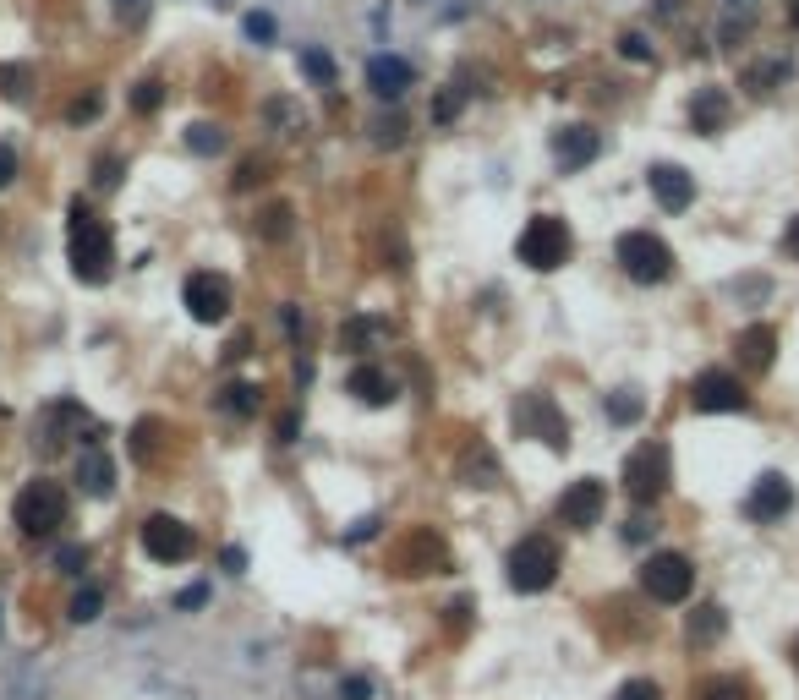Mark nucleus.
Returning a JSON list of instances; mask_svg holds the SVG:
<instances>
[{
  "label": "nucleus",
  "instance_id": "obj_4",
  "mask_svg": "<svg viewBox=\"0 0 799 700\" xmlns=\"http://www.w3.org/2000/svg\"><path fill=\"white\" fill-rule=\"evenodd\" d=\"M570 225H564L559 214H537L526 230H520V263L526 268H537V274H553V268H564L570 263Z\"/></svg>",
  "mask_w": 799,
  "mask_h": 700
},
{
  "label": "nucleus",
  "instance_id": "obj_33",
  "mask_svg": "<svg viewBox=\"0 0 799 700\" xmlns=\"http://www.w3.org/2000/svg\"><path fill=\"white\" fill-rule=\"evenodd\" d=\"M789 72H794L789 61H767V66H750V77H745V83H750V93H772V83H783Z\"/></svg>",
  "mask_w": 799,
  "mask_h": 700
},
{
  "label": "nucleus",
  "instance_id": "obj_42",
  "mask_svg": "<svg viewBox=\"0 0 799 700\" xmlns=\"http://www.w3.org/2000/svg\"><path fill=\"white\" fill-rule=\"evenodd\" d=\"M619 55H624V61H652V44H646V33H619Z\"/></svg>",
  "mask_w": 799,
  "mask_h": 700
},
{
  "label": "nucleus",
  "instance_id": "obj_23",
  "mask_svg": "<svg viewBox=\"0 0 799 700\" xmlns=\"http://www.w3.org/2000/svg\"><path fill=\"white\" fill-rule=\"evenodd\" d=\"M690 126H696L701 137L723 132L728 126V93L723 88H696V99H690Z\"/></svg>",
  "mask_w": 799,
  "mask_h": 700
},
{
  "label": "nucleus",
  "instance_id": "obj_6",
  "mask_svg": "<svg viewBox=\"0 0 799 700\" xmlns=\"http://www.w3.org/2000/svg\"><path fill=\"white\" fill-rule=\"evenodd\" d=\"M619 268L635 279V285H663L674 274V252H668L663 236L652 230H624L619 236Z\"/></svg>",
  "mask_w": 799,
  "mask_h": 700
},
{
  "label": "nucleus",
  "instance_id": "obj_9",
  "mask_svg": "<svg viewBox=\"0 0 799 700\" xmlns=\"http://www.w3.org/2000/svg\"><path fill=\"white\" fill-rule=\"evenodd\" d=\"M515 427L526 438H542L548 449H570V422H564V411L548 400V394H520Z\"/></svg>",
  "mask_w": 799,
  "mask_h": 700
},
{
  "label": "nucleus",
  "instance_id": "obj_15",
  "mask_svg": "<svg viewBox=\"0 0 799 700\" xmlns=\"http://www.w3.org/2000/svg\"><path fill=\"white\" fill-rule=\"evenodd\" d=\"M597 154H602V132H592V126H559V132H553V165L564 175L586 170Z\"/></svg>",
  "mask_w": 799,
  "mask_h": 700
},
{
  "label": "nucleus",
  "instance_id": "obj_50",
  "mask_svg": "<svg viewBox=\"0 0 799 700\" xmlns=\"http://www.w3.org/2000/svg\"><path fill=\"white\" fill-rule=\"evenodd\" d=\"M225 569H230V575H241V569H247V553H241V547H225Z\"/></svg>",
  "mask_w": 799,
  "mask_h": 700
},
{
  "label": "nucleus",
  "instance_id": "obj_22",
  "mask_svg": "<svg viewBox=\"0 0 799 700\" xmlns=\"http://www.w3.org/2000/svg\"><path fill=\"white\" fill-rule=\"evenodd\" d=\"M345 394H356L362 405H389L395 400V378H389L384 367H373V361H362V367L345 378Z\"/></svg>",
  "mask_w": 799,
  "mask_h": 700
},
{
  "label": "nucleus",
  "instance_id": "obj_2",
  "mask_svg": "<svg viewBox=\"0 0 799 700\" xmlns=\"http://www.w3.org/2000/svg\"><path fill=\"white\" fill-rule=\"evenodd\" d=\"M66 487L50 482V476H33L28 487L17 493V504H11V520L22 525V536H50L66 525Z\"/></svg>",
  "mask_w": 799,
  "mask_h": 700
},
{
  "label": "nucleus",
  "instance_id": "obj_19",
  "mask_svg": "<svg viewBox=\"0 0 799 700\" xmlns=\"http://www.w3.org/2000/svg\"><path fill=\"white\" fill-rule=\"evenodd\" d=\"M263 126H269L274 137H301L312 126L307 104L291 99V93H274V99H263Z\"/></svg>",
  "mask_w": 799,
  "mask_h": 700
},
{
  "label": "nucleus",
  "instance_id": "obj_43",
  "mask_svg": "<svg viewBox=\"0 0 799 700\" xmlns=\"http://www.w3.org/2000/svg\"><path fill=\"white\" fill-rule=\"evenodd\" d=\"M263 175H269V159H247V165L236 170V192H252V186H258Z\"/></svg>",
  "mask_w": 799,
  "mask_h": 700
},
{
  "label": "nucleus",
  "instance_id": "obj_34",
  "mask_svg": "<svg viewBox=\"0 0 799 700\" xmlns=\"http://www.w3.org/2000/svg\"><path fill=\"white\" fill-rule=\"evenodd\" d=\"M187 148H192V154H219V148H225V132L208 126V121H198V126H187Z\"/></svg>",
  "mask_w": 799,
  "mask_h": 700
},
{
  "label": "nucleus",
  "instance_id": "obj_44",
  "mask_svg": "<svg viewBox=\"0 0 799 700\" xmlns=\"http://www.w3.org/2000/svg\"><path fill=\"white\" fill-rule=\"evenodd\" d=\"M340 700H373V679H362V673H345V679H340Z\"/></svg>",
  "mask_w": 799,
  "mask_h": 700
},
{
  "label": "nucleus",
  "instance_id": "obj_24",
  "mask_svg": "<svg viewBox=\"0 0 799 700\" xmlns=\"http://www.w3.org/2000/svg\"><path fill=\"white\" fill-rule=\"evenodd\" d=\"M400 569H405V575H427V569H449L444 542H438L433 531H416V536H411V547L400 553Z\"/></svg>",
  "mask_w": 799,
  "mask_h": 700
},
{
  "label": "nucleus",
  "instance_id": "obj_26",
  "mask_svg": "<svg viewBox=\"0 0 799 700\" xmlns=\"http://www.w3.org/2000/svg\"><path fill=\"white\" fill-rule=\"evenodd\" d=\"M723 629H728V613L717 602H706V608L690 613V646H712V640H723Z\"/></svg>",
  "mask_w": 799,
  "mask_h": 700
},
{
  "label": "nucleus",
  "instance_id": "obj_25",
  "mask_svg": "<svg viewBox=\"0 0 799 700\" xmlns=\"http://www.w3.org/2000/svg\"><path fill=\"white\" fill-rule=\"evenodd\" d=\"M460 476H466L471 487H493L499 482V454L488 449V443H466V454H460Z\"/></svg>",
  "mask_w": 799,
  "mask_h": 700
},
{
  "label": "nucleus",
  "instance_id": "obj_13",
  "mask_svg": "<svg viewBox=\"0 0 799 700\" xmlns=\"http://www.w3.org/2000/svg\"><path fill=\"white\" fill-rule=\"evenodd\" d=\"M789 509H794V482H789V476H778V471H767L756 487H750V498H745V515L756 525H778Z\"/></svg>",
  "mask_w": 799,
  "mask_h": 700
},
{
  "label": "nucleus",
  "instance_id": "obj_12",
  "mask_svg": "<svg viewBox=\"0 0 799 700\" xmlns=\"http://www.w3.org/2000/svg\"><path fill=\"white\" fill-rule=\"evenodd\" d=\"M602 509H608V487L597 482V476H581V482H570L564 487V498H559V525H570V531H592V525L602 520Z\"/></svg>",
  "mask_w": 799,
  "mask_h": 700
},
{
  "label": "nucleus",
  "instance_id": "obj_28",
  "mask_svg": "<svg viewBox=\"0 0 799 700\" xmlns=\"http://www.w3.org/2000/svg\"><path fill=\"white\" fill-rule=\"evenodd\" d=\"M219 405H225L230 416H258L263 411V389H258V383H230Z\"/></svg>",
  "mask_w": 799,
  "mask_h": 700
},
{
  "label": "nucleus",
  "instance_id": "obj_20",
  "mask_svg": "<svg viewBox=\"0 0 799 700\" xmlns=\"http://www.w3.org/2000/svg\"><path fill=\"white\" fill-rule=\"evenodd\" d=\"M77 482H83L88 498H110L115 493V460L99 449V443H88V449L77 454Z\"/></svg>",
  "mask_w": 799,
  "mask_h": 700
},
{
  "label": "nucleus",
  "instance_id": "obj_27",
  "mask_svg": "<svg viewBox=\"0 0 799 700\" xmlns=\"http://www.w3.org/2000/svg\"><path fill=\"white\" fill-rule=\"evenodd\" d=\"M291 219H296L291 203H269V208L258 214V236H263V241H291V230H296Z\"/></svg>",
  "mask_w": 799,
  "mask_h": 700
},
{
  "label": "nucleus",
  "instance_id": "obj_35",
  "mask_svg": "<svg viewBox=\"0 0 799 700\" xmlns=\"http://www.w3.org/2000/svg\"><path fill=\"white\" fill-rule=\"evenodd\" d=\"M159 104H165V83H159V77H148V83L132 88V110H137V115H154Z\"/></svg>",
  "mask_w": 799,
  "mask_h": 700
},
{
  "label": "nucleus",
  "instance_id": "obj_31",
  "mask_svg": "<svg viewBox=\"0 0 799 700\" xmlns=\"http://www.w3.org/2000/svg\"><path fill=\"white\" fill-rule=\"evenodd\" d=\"M104 613V591L99 586H83L72 597V608H66V618H72V624H94V618Z\"/></svg>",
  "mask_w": 799,
  "mask_h": 700
},
{
  "label": "nucleus",
  "instance_id": "obj_32",
  "mask_svg": "<svg viewBox=\"0 0 799 700\" xmlns=\"http://www.w3.org/2000/svg\"><path fill=\"white\" fill-rule=\"evenodd\" d=\"M641 411H646V405H641V394H635V389L608 394V416H613L619 427H624V422H641Z\"/></svg>",
  "mask_w": 799,
  "mask_h": 700
},
{
  "label": "nucleus",
  "instance_id": "obj_39",
  "mask_svg": "<svg viewBox=\"0 0 799 700\" xmlns=\"http://www.w3.org/2000/svg\"><path fill=\"white\" fill-rule=\"evenodd\" d=\"M55 569H61V575H83V569H88V547L83 542L61 547V553H55Z\"/></svg>",
  "mask_w": 799,
  "mask_h": 700
},
{
  "label": "nucleus",
  "instance_id": "obj_14",
  "mask_svg": "<svg viewBox=\"0 0 799 700\" xmlns=\"http://www.w3.org/2000/svg\"><path fill=\"white\" fill-rule=\"evenodd\" d=\"M181 301H187V312L198 323H225L230 318V285L219 274H192L187 290H181Z\"/></svg>",
  "mask_w": 799,
  "mask_h": 700
},
{
  "label": "nucleus",
  "instance_id": "obj_46",
  "mask_svg": "<svg viewBox=\"0 0 799 700\" xmlns=\"http://www.w3.org/2000/svg\"><path fill=\"white\" fill-rule=\"evenodd\" d=\"M247 39H274V17H269V11H252V17H247Z\"/></svg>",
  "mask_w": 799,
  "mask_h": 700
},
{
  "label": "nucleus",
  "instance_id": "obj_41",
  "mask_svg": "<svg viewBox=\"0 0 799 700\" xmlns=\"http://www.w3.org/2000/svg\"><path fill=\"white\" fill-rule=\"evenodd\" d=\"M613 700H663V690H657L652 679H630V684H619V690H613Z\"/></svg>",
  "mask_w": 799,
  "mask_h": 700
},
{
  "label": "nucleus",
  "instance_id": "obj_40",
  "mask_svg": "<svg viewBox=\"0 0 799 700\" xmlns=\"http://www.w3.org/2000/svg\"><path fill=\"white\" fill-rule=\"evenodd\" d=\"M154 433H159L154 416H143V422L132 427V454H137V460H148V454H154Z\"/></svg>",
  "mask_w": 799,
  "mask_h": 700
},
{
  "label": "nucleus",
  "instance_id": "obj_54",
  "mask_svg": "<svg viewBox=\"0 0 799 700\" xmlns=\"http://www.w3.org/2000/svg\"><path fill=\"white\" fill-rule=\"evenodd\" d=\"M789 22H794V28H799V0H789Z\"/></svg>",
  "mask_w": 799,
  "mask_h": 700
},
{
  "label": "nucleus",
  "instance_id": "obj_49",
  "mask_svg": "<svg viewBox=\"0 0 799 700\" xmlns=\"http://www.w3.org/2000/svg\"><path fill=\"white\" fill-rule=\"evenodd\" d=\"M783 247H789V258H799V214L789 219V230H783Z\"/></svg>",
  "mask_w": 799,
  "mask_h": 700
},
{
  "label": "nucleus",
  "instance_id": "obj_45",
  "mask_svg": "<svg viewBox=\"0 0 799 700\" xmlns=\"http://www.w3.org/2000/svg\"><path fill=\"white\" fill-rule=\"evenodd\" d=\"M94 181H99V186H115V181H121V159H115V154H104L99 165H94Z\"/></svg>",
  "mask_w": 799,
  "mask_h": 700
},
{
  "label": "nucleus",
  "instance_id": "obj_52",
  "mask_svg": "<svg viewBox=\"0 0 799 700\" xmlns=\"http://www.w3.org/2000/svg\"><path fill=\"white\" fill-rule=\"evenodd\" d=\"M646 531H652V520H630V525H624V536H630V542H646Z\"/></svg>",
  "mask_w": 799,
  "mask_h": 700
},
{
  "label": "nucleus",
  "instance_id": "obj_38",
  "mask_svg": "<svg viewBox=\"0 0 799 700\" xmlns=\"http://www.w3.org/2000/svg\"><path fill=\"white\" fill-rule=\"evenodd\" d=\"M460 104H466V93H460V88H444V93L433 99V110H427V115H433L438 126H449V121L460 115Z\"/></svg>",
  "mask_w": 799,
  "mask_h": 700
},
{
  "label": "nucleus",
  "instance_id": "obj_11",
  "mask_svg": "<svg viewBox=\"0 0 799 700\" xmlns=\"http://www.w3.org/2000/svg\"><path fill=\"white\" fill-rule=\"evenodd\" d=\"M72 438H83V405H77V400H50L39 411V422H33V449L55 454V449H66Z\"/></svg>",
  "mask_w": 799,
  "mask_h": 700
},
{
  "label": "nucleus",
  "instance_id": "obj_8",
  "mask_svg": "<svg viewBox=\"0 0 799 700\" xmlns=\"http://www.w3.org/2000/svg\"><path fill=\"white\" fill-rule=\"evenodd\" d=\"M143 553L154 558V564H187V558L198 553V536H192V525L176 520V515H148L143 520Z\"/></svg>",
  "mask_w": 799,
  "mask_h": 700
},
{
  "label": "nucleus",
  "instance_id": "obj_18",
  "mask_svg": "<svg viewBox=\"0 0 799 700\" xmlns=\"http://www.w3.org/2000/svg\"><path fill=\"white\" fill-rule=\"evenodd\" d=\"M411 83H416V72H411L405 55H373V61H367V88H373L378 99H400Z\"/></svg>",
  "mask_w": 799,
  "mask_h": 700
},
{
  "label": "nucleus",
  "instance_id": "obj_5",
  "mask_svg": "<svg viewBox=\"0 0 799 700\" xmlns=\"http://www.w3.org/2000/svg\"><path fill=\"white\" fill-rule=\"evenodd\" d=\"M668 482H674V454H668V443L652 438L624 460V493H630L635 504H657V498L668 493Z\"/></svg>",
  "mask_w": 799,
  "mask_h": 700
},
{
  "label": "nucleus",
  "instance_id": "obj_29",
  "mask_svg": "<svg viewBox=\"0 0 799 700\" xmlns=\"http://www.w3.org/2000/svg\"><path fill=\"white\" fill-rule=\"evenodd\" d=\"M301 77H312L318 88H334L340 83V66H334L323 50H301Z\"/></svg>",
  "mask_w": 799,
  "mask_h": 700
},
{
  "label": "nucleus",
  "instance_id": "obj_47",
  "mask_svg": "<svg viewBox=\"0 0 799 700\" xmlns=\"http://www.w3.org/2000/svg\"><path fill=\"white\" fill-rule=\"evenodd\" d=\"M22 83H28V72H22V66H0V93H11V99H17Z\"/></svg>",
  "mask_w": 799,
  "mask_h": 700
},
{
  "label": "nucleus",
  "instance_id": "obj_36",
  "mask_svg": "<svg viewBox=\"0 0 799 700\" xmlns=\"http://www.w3.org/2000/svg\"><path fill=\"white\" fill-rule=\"evenodd\" d=\"M696 700H750V695H745V684H739V679H701Z\"/></svg>",
  "mask_w": 799,
  "mask_h": 700
},
{
  "label": "nucleus",
  "instance_id": "obj_51",
  "mask_svg": "<svg viewBox=\"0 0 799 700\" xmlns=\"http://www.w3.org/2000/svg\"><path fill=\"white\" fill-rule=\"evenodd\" d=\"M280 443H296V411L280 416Z\"/></svg>",
  "mask_w": 799,
  "mask_h": 700
},
{
  "label": "nucleus",
  "instance_id": "obj_55",
  "mask_svg": "<svg viewBox=\"0 0 799 700\" xmlns=\"http://www.w3.org/2000/svg\"><path fill=\"white\" fill-rule=\"evenodd\" d=\"M794 662H799V640H794Z\"/></svg>",
  "mask_w": 799,
  "mask_h": 700
},
{
  "label": "nucleus",
  "instance_id": "obj_30",
  "mask_svg": "<svg viewBox=\"0 0 799 700\" xmlns=\"http://www.w3.org/2000/svg\"><path fill=\"white\" fill-rule=\"evenodd\" d=\"M367 132H373L378 148H400V143H405V115H400V110L373 115V126H367Z\"/></svg>",
  "mask_w": 799,
  "mask_h": 700
},
{
  "label": "nucleus",
  "instance_id": "obj_53",
  "mask_svg": "<svg viewBox=\"0 0 799 700\" xmlns=\"http://www.w3.org/2000/svg\"><path fill=\"white\" fill-rule=\"evenodd\" d=\"M115 6H121V11H143V0H115Z\"/></svg>",
  "mask_w": 799,
  "mask_h": 700
},
{
  "label": "nucleus",
  "instance_id": "obj_16",
  "mask_svg": "<svg viewBox=\"0 0 799 700\" xmlns=\"http://www.w3.org/2000/svg\"><path fill=\"white\" fill-rule=\"evenodd\" d=\"M646 186H652V197L668 208V214H685V208L696 203V175L685 165H652L646 170Z\"/></svg>",
  "mask_w": 799,
  "mask_h": 700
},
{
  "label": "nucleus",
  "instance_id": "obj_17",
  "mask_svg": "<svg viewBox=\"0 0 799 700\" xmlns=\"http://www.w3.org/2000/svg\"><path fill=\"white\" fill-rule=\"evenodd\" d=\"M389 340H395V323L373 318V312H356V318L340 323V350H351V356H373V350H384Z\"/></svg>",
  "mask_w": 799,
  "mask_h": 700
},
{
  "label": "nucleus",
  "instance_id": "obj_21",
  "mask_svg": "<svg viewBox=\"0 0 799 700\" xmlns=\"http://www.w3.org/2000/svg\"><path fill=\"white\" fill-rule=\"evenodd\" d=\"M734 356L745 361L750 372H767L772 361H778V334H772L767 323H750V329L734 340Z\"/></svg>",
  "mask_w": 799,
  "mask_h": 700
},
{
  "label": "nucleus",
  "instance_id": "obj_7",
  "mask_svg": "<svg viewBox=\"0 0 799 700\" xmlns=\"http://www.w3.org/2000/svg\"><path fill=\"white\" fill-rule=\"evenodd\" d=\"M641 591L652 602H663V608H674V602H685L696 591V564L685 553H652L641 564Z\"/></svg>",
  "mask_w": 799,
  "mask_h": 700
},
{
  "label": "nucleus",
  "instance_id": "obj_48",
  "mask_svg": "<svg viewBox=\"0 0 799 700\" xmlns=\"http://www.w3.org/2000/svg\"><path fill=\"white\" fill-rule=\"evenodd\" d=\"M11 181H17V148L0 143V186H11Z\"/></svg>",
  "mask_w": 799,
  "mask_h": 700
},
{
  "label": "nucleus",
  "instance_id": "obj_37",
  "mask_svg": "<svg viewBox=\"0 0 799 700\" xmlns=\"http://www.w3.org/2000/svg\"><path fill=\"white\" fill-rule=\"evenodd\" d=\"M99 110H104V99H99V93H77V99L66 104V121H72V126H83V121H99Z\"/></svg>",
  "mask_w": 799,
  "mask_h": 700
},
{
  "label": "nucleus",
  "instance_id": "obj_1",
  "mask_svg": "<svg viewBox=\"0 0 799 700\" xmlns=\"http://www.w3.org/2000/svg\"><path fill=\"white\" fill-rule=\"evenodd\" d=\"M66 258H72V274L83 285H104L115 268V241H110V225L94 214V208L77 197L72 203V230H66Z\"/></svg>",
  "mask_w": 799,
  "mask_h": 700
},
{
  "label": "nucleus",
  "instance_id": "obj_10",
  "mask_svg": "<svg viewBox=\"0 0 799 700\" xmlns=\"http://www.w3.org/2000/svg\"><path fill=\"white\" fill-rule=\"evenodd\" d=\"M690 405L706 411V416H734V411H745V405H750V394H745V383H739L734 372L706 367L701 378L690 383Z\"/></svg>",
  "mask_w": 799,
  "mask_h": 700
},
{
  "label": "nucleus",
  "instance_id": "obj_3",
  "mask_svg": "<svg viewBox=\"0 0 799 700\" xmlns=\"http://www.w3.org/2000/svg\"><path fill=\"white\" fill-rule=\"evenodd\" d=\"M559 580V542L553 536H520L515 553H509V586L537 597Z\"/></svg>",
  "mask_w": 799,
  "mask_h": 700
}]
</instances>
